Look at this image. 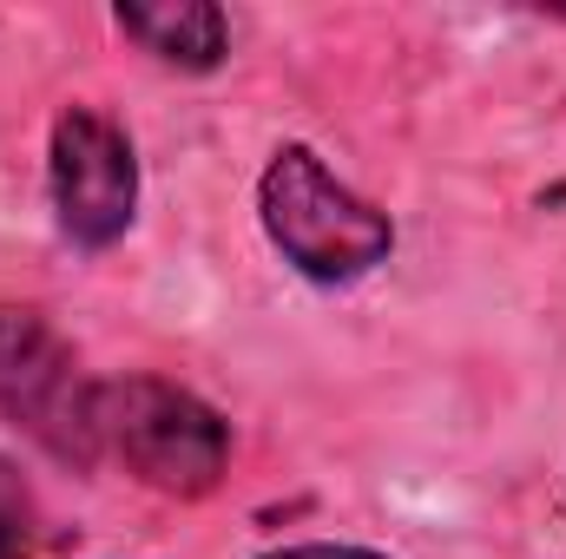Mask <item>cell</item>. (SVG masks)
I'll use <instances>...</instances> for the list:
<instances>
[{
  "mask_svg": "<svg viewBox=\"0 0 566 559\" xmlns=\"http://www.w3.org/2000/svg\"><path fill=\"white\" fill-rule=\"evenodd\" d=\"M258 218L283 264L310 283H356L396 251L389 211L356 198L310 145H283L258 178Z\"/></svg>",
  "mask_w": 566,
  "mask_h": 559,
  "instance_id": "1",
  "label": "cell"
},
{
  "mask_svg": "<svg viewBox=\"0 0 566 559\" xmlns=\"http://www.w3.org/2000/svg\"><path fill=\"white\" fill-rule=\"evenodd\" d=\"M93 434L126 461V474L151 494L205 500L231 467V421L205 395L165 376H119L93 389Z\"/></svg>",
  "mask_w": 566,
  "mask_h": 559,
  "instance_id": "2",
  "label": "cell"
},
{
  "mask_svg": "<svg viewBox=\"0 0 566 559\" xmlns=\"http://www.w3.org/2000/svg\"><path fill=\"white\" fill-rule=\"evenodd\" d=\"M93 389L80 376V356L60 342V329L40 309L0 303V415L27 428L53 461L93 467L99 434H93Z\"/></svg>",
  "mask_w": 566,
  "mask_h": 559,
  "instance_id": "3",
  "label": "cell"
},
{
  "mask_svg": "<svg viewBox=\"0 0 566 559\" xmlns=\"http://www.w3.org/2000/svg\"><path fill=\"white\" fill-rule=\"evenodd\" d=\"M46 184H53V218L80 251H106L133 231L139 158H133V139L99 106H66L53 119Z\"/></svg>",
  "mask_w": 566,
  "mask_h": 559,
  "instance_id": "4",
  "label": "cell"
},
{
  "mask_svg": "<svg viewBox=\"0 0 566 559\" xmlns=\"http://www.w3.org/2000/svg\"><path fill=\"white\" fill-rule=\"evenodd\" d=\"M119 33L178 73H211L231 53V13L211 0H119Z\"/></svg>",
  "mask_w": 566,
  "mask_h": 559,
  "instance_id": "5",
  "label": "cell"
},
{
  "mask_svg": "<svg viewBox=\"0 0 566 559\" xmlns=\"http://www.w3.org/2000/svg\"><path fill=\"white\" fill-rule=\"evenodd\" d=\"M33 527H40L33 487L20 481L13 461H0V559H33Z\"/></svg>",
  "mask_w": 566,
  "mask_h": 559,
  "instance_id": "6",
  "label": "cell"
},
{
  "mask_svg": "<svg viewBox=\"0 0 566 559\" xmlns=\"http://www.w3.org/2000/svg\"><path fill=\"white\" fill-rule=\"evenodd\" d=\"M264 559H389L376 553V547H336V540H310V547H277V553Z\"/></svg>",
  "mask_w": 566,
  "mask_h": 559,
  "instance_id": "7",
  "label": "cell"
}]
</instances>
